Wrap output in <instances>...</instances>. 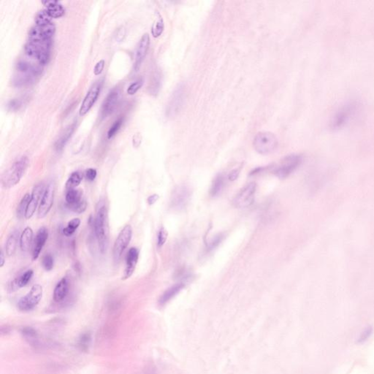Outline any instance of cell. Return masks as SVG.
I'll use <instances>...</instances> for the list:
<instances>
[{
  "label": "cell",
  "mask_w": 374,
  "mask_h": 374,
  "mask_svg": "<svg viewBox=\"0 0 374 374\" xmlns=\"http://www.w3.org/2000/svg\"><path fill=\"white\" fill-rule=\"evenodd\" d=\"M84 199L85 198L83 196V192L80 189H67V192H66L65 201L67 202L66 205H67V208L79 203Z\"/></svg>",
  "instance_id": "cb8c5ba5"
},
{
  "label": "cell",
  "mask_w": 374,
  "mask_h": 374,
  "mask_svg": "<svg viewBox=\"0 0 374 374\" xmlns=\"http://www.w3.org/2000/svg\"><path fill=\"white\" fill-rule=\"evenodd\" d=\"M43 4L46 7V10L50 13L53 19H58L62 17L65 13V10L62 4L58 1L56 0H46L43 1Z\"/></svg>",
  "instance_id": "7402d4cb"
},
{
  "label": "cell",
  "mask_w": 374,
  "mask_h": 374,
  "mask_svg": "<svg viewBox=\"0 0 374 374\" xmlns=\"http://www.w3.org/2000/svg\"><path fill=\"white\" fill-rule=\"evenodd\" d=\"M103 81H98L93 84L92 86L90 88L87 92L86 95L84 97L81 104L80 109H79V115L80 116H84L86 114H88V111L94 106L100 96L102 88H103Z\"/></svg>",
  "instance_id": "30bf717a"
},
{
  "label": "cell",
  "mask_w": 374,
  "mask_h": 374,
  "mask_svg": "<svg viewBox=\"0 0 374 374\" xmlns=\"http://www.w3.org/2000/svg\"><path fill=\"white\" fill-rule=\"evenodd\" d=\"M56 27L53 23L46 26H36L31 27L29 31V41L44 42L52 40Z\"/></svg>",
  "instance_id": "4fadbf2b"
},
{
  "label": "cell",
  "mask_w": 374,
  "mask_h": 374,
  "mask_svg": "<svg viewBox=\"0 0 374 374\" xmlns=\"http://www.w3.org/2000/svg\"><path fill=\"white\" fill-rule=\"evenodd\" d=\"M22 335L31 345H36L37 342V333L32 327H25L22 329Z\"/></svg>",
  "instance_id": "836d02e7"
},
{
  "label": "cell",
  "mask_w": 374,
  "mask_h": 374,
  "mask_svg": "<svg viewBox=\"0 0 374 374\" xmlns=\"http://www.w3.org/2000/svg\"><path fill=\"white\" fill-rule=\"evenodd\" d=\"M52 40L44 42L29 41L25 45V53L30 58H35L39 64L46 65L50 61Z\"/></svg>",
  "instance_id": "7a4b0ae2"
},
{
  "label": "cell",
  "mask_w": 374,
  "mask_h": 374,
  "mask_svg": "<svg viewBox=\"0 0 374 374\" xmlns=\"http://www.w3.org/2000/svg\"><path fill=\"white\" fill-rule=\"evenodd\" d=\"M83 180V175L79 171L73 172V173L69 177L67 183H66V187L67 189H75L81 184Z\"/></svg>",
  "instance_id": "1f68e13d"
},
{
  "label": "cell",
  "mask_w": 374,
  "mask_h": 374,
  "mask_svg": "<svg viewBox=\"0 0 374 374\" xmlns=\"http://www.w3.org/2000/svg\"><path fill=\"white\" fill-rule=\"evenodd\" d=\"M33 274H34V272L32 270H27L20 277L18 278L17 279L12 282V289H19V288L26 287L29 282L31 281Z\"/></svg>",
  "instance_id": "83f0119b"
},
{
  "label": "cell",
  "mask_w": 374,
  "mask_h": 374,
  "mask_svg": "<svg viewBox=\"0 0 374 374\" xmlns=\"http://www.w3.org/2000/svg\"><path fill=\"white\" fill-rule=\"evenodd\" d=\"M185 285L184 282H179V283L175 284L173 286L171 287L168 288L163 294L161 295L160 300H159V303L161 306H164L167 303L170 301L171 299L173 298L177 294L179 293L183 289H184Z\"/></svg>",
  "instance_id": "603a6c76"
},
{
  "label": "cell",
  "mask_w": 374,
  "mask_h": 374,
  "mask_svg": "<svg viewBox=\"0 0 374 374\" xmlns=\"http://www.w3.org/2000/svg\"><path fill=\"white\" fill-rule=\"evenodd\" d=\"M91 341V333L86 332V333H82L79 337V341H78V346L82 351H87V349H88V347H89Z\"/></svg>",
  "instance_id": "d590c367"
},
{
  "label": "cell",
  "mask_w": 374,
  "mask_h": 374,
  "mask_svg": "<svg viewBox=\"0 0 374 374\" xmlns=\"http://www.w3.org/2000/svg\"><path fill=\"white\" fill-rule=\"evenodd\" d=\"M19 239V230H14L10 233L7 238L5 244V254L10 257L14 255L17 249L18 243Z\"/></svg>",
  "instance_id": "d4e9b609"
},
{
  "label": "cell",
  "mask_w": 374,
  "mask_h": 374,
  "mask_svg": "<svg viewBox=\"0 0 374 374\" xmlns=\"http://www.w3.org/2000/svg\"><path fill=\"white\" fill-rule=\"evenodd\" d=\"M22 106V102L19 99H13L7 104V108L10 111H17Z\"/></svg>",
  "instance_id": "f6af8a7d"
},
{
  "label": "cell",
  "mask_w": 374,
  "mask_h": 374,
  "mask_svg": "<svg viewBox=\"0 0 374 374\" xmlns=\"http://www.w3.org/2000/svg\"><path fill=\"white\" fill-rule=\"evenodd\" d=\"M187 98V88L184 84H181L174 90L168 102L166 108V115L169 118L176 116L184 107Z\"/></svg>",
  "instance_id": "5b68a950"
},
{
  "label": "cell",
  "mask_w": 374,
  "mask_h": 374,
  "mask_svg": "<svg viewBox=\"0 0 374 374\" xmlns=\"http://www.w3.org/2000/svg\"><path fill=\"white\" fill-rule=\"evenodd\" d=\"M35 79L36 78L32 75L23 74L15 79L14 84L16 86H25L34 83Z\"/></svg>",
  "instance_id": "e575fe53"
},
{
  "label": "cell",
  "mask_w": 374,
  "mask_h": 374,
  "mask_svg": "<svg viewBox=\"0 0 374 374\" xmlns=\"http://www.w3.org/2000/svg\"><path fill=\"white\" fill-rule=\"evenodd\" d=\"M168 238V232L164 228H161L157 236V246L159 248L164 246Z\"/></svg>",
  "instance_id": "7bdbcfd3"
},
{
  "label": "cell",
  "mask_w": 374,
  "mask_h": 374,
  "mask_svg": "<svg viewBox=\"0 0 374 374\" xmlns=\"http://www.w3.org/2000/svg\"><path fill=\"white\" fill-rule=\"evenodd\" d=\"M223 239L224 235H222V234H219V235L215 236L210 242L209 244H208V250H213L215 248L217 247L220 244L221 242L223 241Z\"/></svg>",
  "instance_id": "ee69618b"
},
{
  "label": "cell",
  "mask_w": 374,
  "mask_h": 374,
  "mask_svg": "<svg viewBox=\"0 0 374 374\" xmlns=\"http://www.w3.org/2000/svg\"><path fill=\"white\" fill-rule=\"evenodd\" d=\"M49 238V231L47 228L42 227L37 231V235L34 238V246L32 249V259L36 260L40 256V252L43 250V247L46 245V241Z\"/></svg>",
  "instance_id": "ac0fdd59"
},
{
  "label": "cell",
  "mask_w": 374,
  "mask_h": 374,
  "mask_svg": "<svg viewBox=\"0 0 374 374\" xmlns=\"http://www.w3.org/2000/svg\"><path fill=\"white\" fill-rule=\"evenodd\" d=\"M139 258V250L138 248L133 247L129 250L126 258V268L123 275L122 280L131 277L135 270Z\"/></svg>",
  "instance_id": "d6986e66"
},
{
  "label": "cell",
  "mask_w": 374,
  "mask_h": 374,
  "mask_svg": "<svg viewBox=\"0 0 374 374\" xmlns=\"http://www.w3.org/2000/svg\"><path fill=\"white\" fill-rule=\"evenodd\" d=\"M0 257H1V259H0V260H1L0 266L3 267L4 266V263H5V258H4V252H3L2 249H1V255H0Z\"/></svg>",
  "instance_id": "f5cc1de1"
},
{
  "label": "cell",
  "mask_w": 374,
  "mask_h": 374,
  "mask_svg": "<svg viewBox=\"0 0 374 374\" xmlns=\"http://www.w3.org/2000/svg\"><path fill=\"white\" fill-rule=\"evenodd\" d=\"M105 64H106V61L103 59L100 60L95 64L94 68V73L95 76H100L103 73L105 68Z\"/></svg>",
  "instance_id": "bcb514c9"
},
{
  "label": "cell",
  "mask_w": 374,
  "mask_h": 374,
  "mask_svg": "<svg viewBox=\"0 0 374 374\" xmlns=\"http://www.w3.org/2000/svg\"><path fill=\"white\" fill-rule=\"evenodd\" d=\"M69 290H70V284H69L68 279L66 277L62 278L57 283V286L54 289V301L57 302V303L63 301L68 294Z\"/></svg>",
  "instance_id": "44dd1931"
},
{
  "label": "cell",
  "mask_w": 374,
  "mask_h": 374,
  "mask_svg": "<svg viewBox=\"0 0 374 374\" xmlns=\"http://www.w3.org/2000/svg\"><path fill=\"white\" fill-rule=\"evenodd\" d=\"M55 182L51 181L45 189L40 205H39L38 211H37V217L39 219L46 217L52 209L54 204V195H55Z\"/></svg>",
  "instance_id": "7c38bea8"
},
{
  "label": "cell",
  "mask_w": 374,
  "mask_h": 374,
  "mask_svg": "<svg viewBox=\"0 0 374 374\" xmlns=\"http://www.w3.org/2000/svg\"><path fill=\"white\" fill-rule=\"evenodd\" d=\"M257 192V184L252 182L246 184L233 199V205L238 208H245L251 206L255 201Z\"/></svg>",
  "instance_id": "ba28073f"
},
{
  "label": "cell",
  "mask_w": 374,
  "mask_h": 374,
  "mask_svg": "<svg viewBox=\"0 0 374 374\" xmlns=\"http://www.w3.org/2000/svg\"><path fill=\"white\" fill-rule=\"evenodd\" d=\"M141 137H140V135H135L133 136V145L134 147H138L139 146L140 144H141Z\"/></svg>",
  "instance_id": "f907efd6"
},
{
  "label": "cell",
  "mask_w": 374,
  "mask_h": 374,
  "mask_svg": "<svg viewBox=\"0 0 374 374\" xmlns=\"http://www.w3.org/2000/svg\"><path fill=\"white\" fill-rule=\"evenodd\" d=\"M93 225L100 252L104 255L109 245V224L107 206L103 201H100L97 205Z\"/></svg>",
  "instance_id": "6da1fadb"
},
{
  "label": "cell",
  "mask_w": 374,
  "mask_h": 374,
  "mask_svg": "<svg viewBox=\"0 0 374 374\" xmlns=\"http://www.w3.org/2000/svg\"><path fill=\"white\" fill-rule=\"evenodd\" d=\"M87 208V202L86 199L83 200L79 203L76 204V205H73V206L69 207V209L70 211H73V212L76 213V214H82L84 211L86 210Z\"/></svg>",
  "instance_id": "b9f144b4"
},
{
  "label": "cell",
  "mask_w": 374,
  "mask_h": 374,
  "mask_svg": "<svg viewBox=\"0 0 374 374\" xmlns=\"http://www.w3.org/2000/svg\"><path fill=\"white\" fill-rule=\"evenodd\" d=\"M30 199H31V195L29 194H26L22 198L20 202H19V205L17 207V210H16V215H17V217L19 219H21L22 218L25 217L27 208H28L29 203L30 202Z\"/></svg>",
  "instance_id": "f546056e"
},
{
  "label": "cell",
  "mask_w": 374,
  "mask_h": 374,
  "mask_svg": "<svg viewBox=\"0 0 374 374\" xmlns=\"http://www.w3.org/2000/svg\"><path fill=\"white\" fill-rule=\"evenodd\" d=\"M160 86L161 76L160 73L157 72L153 75L151 82H150L149 87H148L150 94L154 96L157 95L159 91H160Z\"/></svg>",
  "instance_id": "4dcf8cb0"
},
{
  "label": "cell",
  "mask_w": 374,
  "mask_h": 374,
  "mask_svg": "<svg viewBox=\"0 0 374 374\" xmlns=\"http://www.w3.org/2000/svg\"><path fill=\"white\" fill-rule=\"evenodd\" d=\"M303 162V157L300 154H291L285 157L280 165L275 169L274 173L281 179L288 178L299 168Z\"/></svg>",
  "instance_id": "8992f818"
},
{
  "label": "cell",
  "mask_w": 374,
  "mask_h": 374,
  "mask_svg": "<svg viewBox=\"0 0 374 374\" xmlns=\"http://www.w3.org/2000/svg\"><path fill=\"white\" fill-rule=\"evenodd\" d=\"M225 185V177L222 174H219L215 177L212 185L210 189V194L212 197H217L223 192Z\"/></svg>",
  "instance_id": "4316f807"
},
{
  "label": "cell",
  "mask_w": 374,
  "mask_h": 374,
  "mask_svg": "<svg viewBox=\"0 0 374 374\" xmlns=\"http://www.w3.org/2000/svg\"><path fill=\"white\" fill-rule=\"evenodd\" d=\"M132 236H133V228L130 225H127L121 230L114 243L113 255H114V259L115 262H119L123 253L131 241Z\"/></svg>",
  "instance_id": "52a82bcc"
},
{
  "label": "cell",
  "mask_w": 374,
  "mask_h": 374,
  "mask_svg": "<svg viewBox=\"0 0 374 374\" xmlns=\"http://www.w3.org/2000/svg\"><path fill=\"white\" fill-rule=\"evenodd\" d=\"M159 199V195H151V196L148 197V200H147V201H148V203L149 204V205H153V204L155 203L156 202H157V201H158Z\"/></svg>",
  "instance_id": "681fc988"
},
{
  "label": "cell",
  "mask_w": 374,
  "mask_h": 374,
  "mask_svg": "<svg viewBox=\"0 0 374 374\" xmlns=\"http://www.w3.org/2000/svg\"><path fill=\"white\" fill-rule=\"evenodd\" d=\"M123 122H124V119L122 118H118V119L114 121V124H112V126L108 130L107 133L108 139H111V138H114L116 135V133L121 129Z\"/></svg>",
  "instance_id": "74e56055"
},
{
  "label": "cell",
  "mask_w": 374,
  "mask_h": 374,
  "mask_svg": "<svg viewBox=\"0 0 374 374\" xmlns=\"http://www.w3.org/2000/svg\"><path fill=\"white\" fill-rule=\"evenodd\" d=\"M44 192V185L43 184H37L33 189L32 193H31V199H30L26 215H25V218L27 219H29L30 218L32 217L33 215L35 213L37 205H38L40 199H41V197H43Z\"/></svg>",
  "instance_id": "2e32d148"
},
{
  "label": "cell",
  "mask_w": 374,
  "mask_h": 374,
  "mask_svg": "<svg viewBox=\"0 0 374 374\" xmlns=\"http://www.w3.org/2000/svg\"><path fill=\"white\" fill-rule=\"evenodd\" d=\"M76 127H77V121H74L73 124H70L68 127L64 130L62 133L60 135L59 138H58L57 141H56L55 145H54V148L57 152H60L64 149L65 147L66 144L68 142L69 140L73 136V134L74 133L75 130H76Z\"/></svg>",
  "instance_id": "ffe728a7"
},
{
  "label": "cell",
  "mask_w": 374,
  "mask_h": 374,
  "mask_svg": "<svg viewBox=\"0 0 374 374\" xmlns=\"http://www.w3.org/2000/svg\"><path fill=\"white\" fill-rule=\"evenodd\" d=\"M97 172L94 168H88L85 173L86 178L88 181H93L97 177Z\"/></svg>",
  "instance_id": "7dc6e473"
},
{
  "label": "cell",
  "mask_w": 374,
  "mask_h": 374,
  "mask_svg": "<svg viewBox=\"0 0 374 374\" xmlns=\"http://www.w3.org/2000/svg\"><path fill=\"white\" fill-rule=\"evenodd\" d=\"M80 225L81 220L79 218L72 219L67 224V226L63 229V234L67 237L72 236L76 232V230L79 228Z\"/></svg>",
  "instance_id": "d6a6232c"
},
{
  "label": "cell",
  "mask_w": 374,
  "mask_h": 374,
  "mask_svg": "<svg viewBox=\"0 0 374 374\" xmlns=\"http://www.w3.org/2000/svg\"><path fill=\"white\" fill-rule=\"evenodd\" d=\"M144 81L142 78L135 81L133 84H130V86L127 88V94H128L129 95H134V94H136V93L138 92V90H139L140 88L143 86V85H144Z\"/></svg>",
  "instance_id": "60d3db41"
},
{
  "label": "cell",
  "mask_w": 374,
  "mask_h": 374,
  "mask_svg": "<svg viewBox=\"0 0 374 374\" xmlns=\"http://www.w3.org/2000/svg\"><path fill=\"white\" fill-rule=\"evenodd\" d=\"M124 35H125V29H124V28H123V27H121V28L119 29V30H118V32H117V40H119V37H121V40H122V39H124Z\"/></svg>",
  "instance_id": "816d5d0a"
},
{
  "label": "cell",
  "mask_w": 374,
  "mask_h": 374,
  "mask_svg": "<svg viewBox=\"0 0 374 374\" xmlns=\"http://www.w3.org/2000/svg\"><path fill=\"white\" fill-rule=\"evenodd\" d=\"M150 46V37L148 34H144L143 37L140 40L138 46H137L136 51H135V69L138 70L141 66V63L144 61L146 56L147 52L149 49Z\"/></svg>",
  "instance_id": "e0dca14e"
},
{
  "label": "cell",
  "mask_w": 374,
  "mask_h": 374,
  "mask_svg": "<svg viewBox=\"0 0 374 374\" xmlns=\"http://www.w3.org/2000/svg\"><path fill=\"white\" fill-rule=\"evenodd\" d=\"M42 265L46 271H50L53 269L54 259L53 256L50 254H46L42 258Z\"/></svg>",
  "instance_id": "f35d334b"
},
{
  "label": "cell",
  "mask_w": 374,
  "mask_h": 374,
  "mask_svg": "<svg viewBox=\"0 0 374 374\" xmlns=\"http://www.w3.org/2000/svg\"><path fill=\"white\" fill-rule=\"evenodd\" d=\"M42 296L43 288L40 285H34L29 292L19 300L18 307L23 312L32 310L40 303Z\"/></svg>",
  "instance_id": "9c48e42d"
},
{
  "label": "cell",
  "mask_w": 374,
  "mask_h": 374,
  "mask_svg": "<svg viewBox=\"0 0 374 374\" xmlns=\"http://www.w3.org/2000/svg\"><path fill=\"white\" fill-rule=\"evenodd\" d=\"M29 164V161L27 157H21L19 160L16 161L2 177L1 184L3 187L10 189L19 184L28 168Z\"/></svg>",
  "instance_id": "3957f363"
},
{
  "label": "cell",
  "mask_w": 374,
  "mask_h": 374,
  "mask_svg": "<svg viewBox=\"0 0 374 374\" xmlns=\"http://www.w3.org/2000/svg\"><path fill=\"white\" fill-rule=\"evenodd\" d=\"M119 99L120 92L117 88L113 89L108 94L107 97L105 99L103 106H102L101 116L103 118H106L108 115H109L110 114H112L115 111L118 101H119Z\"/></svg>",
  "instance_id": "9a60e30c"
},
{
  "label": "cell",
  "mask_w": 374,
  "mask_h": 374,
  "mask_svg": "<svg viewBox=\"0 0 374 374\" xmlns=\"http://www.w3.org/2000/svg\"><path fill=\"white\" fill-rule=\"evenodd\" d=\"M279 145V141L274 134L269 132H262L255 136L254 147L259 154L267 155L276 151Z\"/></svg>",
  "instance_id": "277c9868"
},
{
  "label": "cell",
  "mask_w": 374,
  "mask_h": 374,
  "mask_svg": "<svg viewBox=\"0 0 374 374\" xmlns=\"http://www.w3.org/2000/svg\"><path fill=\"white\" fill-rule=\"evenodd\" d=\"M239 173V170H234V171H231L230 173L228 175V178H229L230 181H235V180H236L237 178H238Z\"/></svg>",
  "instance_id": "c3c4849f"
},
{
  "label": "cell",
  "mask_w": 374,
  "mask_h": 374,
  "mask_svg": "<svg viewBox=\"0 0 374 374\" xmlns=\"http://www.w3.org/2000/svg\"><path fill=\"white\" fill-rule=\"evenodd\" d=\"M164 29H165V25H164L163 19L162 17H160L154 22L152 28H151V34H152L153 37H160L163 32Z\"/></svg>",
  "instance_id": "8d00e7d4"
},
{
  "label": "cell",
  "mask_w": 374,
  "mask_h": 374,
  "mask_svg": "<svg viewBox=\"0 0 374 374\" xmlns=\"http://www.w3.org/2000/svg\"><path fill=\"white\" fill-rule=\"evenodd\" d=\"M192 196V191L187 185L178 186L173 192L171 205L174 209L181 211L184 209L189 204Z\"/></svg>",
  "instance_id": "8fae6325"
},
{
  "label": "cell",
  "mask_w": 374,
  "mask_h": 374,
  "mask_svg": "<svg viewBox=\"0 0 374 374\" xmlns=\"http://www.w3.org/2000/svg\"><path fill=\"white\" fill-rule=\"evenodd\" d=\"M33 230L31 228H26L24 230L23 232L20 236V247L23 252H27L31 248L33 241Z\"/></svg>",
  "instance_id": "484cf974"
},
{
  "label": "cell",
  "mask_w": 374,
  "mask_h": 374,
  "mask_svg": "<svg viewBox=\"0 0 374 374\" xmlns=\"http://www.w3.org/2000/svg\"><path fill=\"white\" fill-rule=\"evenodd\" d=\"M53 18L46 9L40 10L35 16V23L37 26H46L52 24Z\"/></svg>",
  "instance_id": "f1b7e54d"
},
{
  "label": "cell",
  "mask_w": 374,
  "mask_h": 374,
  "mask_svg": "<svg viewBox=\"0 0 374 374\" xmlns=\"http://www.w3.org/2000/svg\"><path fill=\"white\" fill-rule=\"evenodd\" d=\"M374 329L372 327H368L367 328L365 329L361 333H360V336H359L358 339H357V343L364 344L366 342L369 340L373 335Z\"/></svg>",
  "instance_id": "ab89813d"
},
{
  "label": "cell",
  "mask_w": 374,
  "mask_h": 374,
  "mask_svg": "<svg viewBox=\"0 0 374 374\" xmlns=\"http://www.w3.org/2000/svg\"><path fill=\"white\" fill-rule=\"evenodd\" d=\"M356 105L353 103H346L342 108H339V111L336 113L333 120H332L331 126L333 128L336 129L342 127L344 124L347 122L353 113L355 111Z\"/></svg>",
  "instance_id": "5bb4252c"
}]
</instances>
